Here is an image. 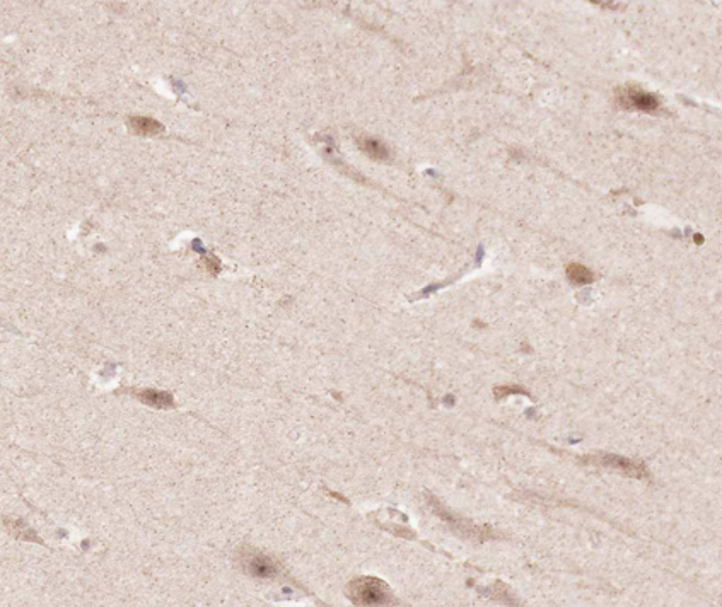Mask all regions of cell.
Wrapping results in <instances>:
<instances>
[{
  "label": "cell",
  "mask_w": 722,
  "mask_h": 607,
  "mask_svg": "<svg viewBox=\"0 0 722 607\" xmlns=\"http://www.w3.org/2000/svg\"><path fill=\"white\" fill-rule=\"evenodd\" d=\"M347 597L355 606H390L397 604L386 581L376 577H355L347 585Z\"/></svg>",
  "instance_id": "obj_1"
},
{
  "label": "cell",
  "mask_w": 722,
  "mask_h": 607,
  "mask_svg": "<svg viewBox=\"0 0 722 607\" xmlns=\"http://www.w3.org/2000/svg\"><path fill=\"white\" fill-rule=\"evenodd\" d=\"M238 563L246 575L255 579H274L281 573L278 563L255 548H241L238 551Z\"/></svg>",
  "instance_id": "obj_2"
},
{
  "label": "cell",
  "mask_w": 722,
  "mask_h": 607,
  "mask_svg": "<svg viewBox=\"0 0 722 607\" xmlns=\"http://www.w3.org/2000/svg\"><path fill=\"white\" fill-rule=\"evenodd\" d=\"M427 500H429L430 507H433V510L435 512V514H437L439 517L446 522V524L451 527V529L455 530L456 534H459L462 537H466V539H473V541H487V539H491V537H493L492 529L488 526H475V524H471L470 521H463V519L456 517V515L451 514L448 508L442 507L441 501H439L437 498L427 495Z\"/></svg>",
  "instance_id": "obj_3"
},
{
  "label": "cell",
  "mask_w": 722,
  "mask_h": 607,
  "mask_svg": "<svg viewBox=\"0 0 722 607\" xmlns=\"http://www.w3.org/2000/svg\"><path fill=\"white\" fill-rule=\"evenodd\" d=\"M584 464H593V466L600 468H609V470H615L623 472V474L630 476V478L636 479H647L649 472L647 468L642 463L634 459H627V457L618 456V454H591V456L582 457Z\"/></svg>",
  "instance_id": "obj_4"
},
{
  "label": "cell",
  "mask_w": 722,
  "mask_h": 607,
  "mask_svg": "<svg viewBox=\"0 0 722 607\" xmlns=\"http://www.w3.org/2000/svg\"><path fill=\"white\" fill-rule=\"evenodd\" d=\"M616 101L623 110H636L652 113L659 108V101L654 94H649L638 87H622L616 94Z\"/></svg>",
  "instance_id": "obj_5"
},
{
  "label": "cell",
  "mask_w": 722,
  "mask_h": 607,
  "mask_svg": "<svg viewBox=\"0 0 722 607\" xmlns=\"http://www.w3.org/2000/svg\"><path fill=\"white\" fill-rule=\"evenodd\" d=\"M130 394L135 396L139 401L145 403L149 406H154L159 410L173 408V396L164 391H155V389H132Z\"/></svg>",
  "instance_id": "obj_6"
},
{
  "label": "cell",
  "mask_w": 722,
  "mask_h": 607,
  "mask_svg": "<svg viewBox=\"0 0 722 607\" xmlns=\"http://www.w3.org/2000/svg\"><path fill=\"white\" fill-rule=\"evenodd\" d=\"M357 144L364 154H368L371 159L376 161H388L390 159V151L386 145L374 137H359Z\"/></svg>",
  "instance_id": "obj_7"
},
{
  "label": "cell",
  "mask_w": 722,
  "mask_h": 607,
  "mask_svg": "<svg viewBox=\"0 0 722 607\" xmlns=\"http://www.w3.org/2000/svg\"><path fill=\"white\" fill-rule=\"evenodd\" d=\"M129 128L132 130L133 133H137V135L147 137L162 132L164 126H162L158 119L147 118V116H132V118H129Z\"/></svg>",
  "instance_id": "obj_8"
},
{
  "label": "cell",
  "mask_w": 722,
  "mask_h": 607,
  "mask_svg": "<svg viewBox=\"0 0 722 607\" xmlns=\"http://www.w3.org/2000/svg\"><path fill=\"white\" fill-rule=\"evenodd\" d=\"M565 275L571 280L574 285H587V283L594 282V273L580 263H571L565 268Z\"/></svg>",
  "instance_id": "obj_9"
},
{
  "label": "cell",
  "mask_w": 722,
  "mask_h": 607,
  "mask_svg": "<svg viewBox=\"0 0 722 607\" xmlns=\"http://www.w3.org/2000/svg\"><path fill=\"white\" fill-rule=\"evenodd\" d=\"M493 394H495L497 399H504L509 394H528V392L520 386H499L493 389Z\"/></svg>",
  "instance_id": "obj_10"
},
{
  "label": "cell",
  "mask_w": 722,
  "mask_h": 607,
  "mask_svg": "<svg viewBox=\"0 0 722 607\" xmlns=\"http://www.w3.org/2000/svg\"><path fill=\"white\" fill-rule=\"evenodd\" d=\"M202 264H203V267H205V270L209 271V273L212 275V276H216L217 273H219L220 263L216 260V258H205V260L202 261Z\"/></svg>",
  "instance_id": "obj_11"
}]
</instances>
